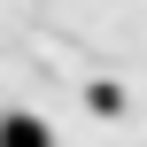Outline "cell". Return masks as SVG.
I'll use <instances>...</instances> for the list:
<instances>
[{
  "mask_svg": "<svg viewBox=\"0 0 147 147\" xmlns=\"http://www.w3.org/2000/svg\"><path fill=\"white\" fill-rule=\"evenodd\" d=\"M0 147H54V132H47L39 116H23V109H8V116H0Z\"/></svg>",
  "mask_w": 147,
  "mask_h": 147,
  "instance_id": "1",
  "label": "cell"
},
{
  "mask_svg": "<svg viewBox=\"0 0 147 147\" xmlns=\"http://www.w3.org/2000/svg\"><path fill=\"white\" fill-rule=\"evenodd\" d=\"M85 101H93V109H101V116H116V109H124V85H93V93H85Z\"/></svg>",
  "mask_w": 147,
  "mask_h": 147,
  "instance_id": "2",
  "label": "cell"
}]
</instances>
